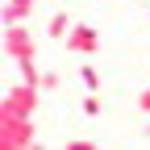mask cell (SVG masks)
Wrapping results in <instances>:
<instances>
[{
	"mask_svg": "<svg viewBox=\"0 0 150 150\" xmlns=\"http://www.w3.org/2000/svg\"><path fill=\"white\" fill-rule=\"evenodd\" d=\"M83 117H100V96H96V92H88V100H83Z\"/></svg>",
	"mask_w": 150,
	"mask_h": 150,
	"instance_id": "8",
	"label": "cell"
},
{
	"mask_svg": "<svg viewBox=\"0 0 150 150\" xmlns=\"http://www.w3.org/2000/svg\"><path fill=\"white\" fill-rule=\"evenodd\" d=\"M38 83H13L8 92H4V104H0V112H21V117H33V108H38Z\"/></svg>",
	"mask_w": 150,
	"mask_h": 150,
	"instance_id": "3",
	"label": "cell"
},
{
	"mask_svg": "<svg viewBox=\"0 0 150 150\" xmlns=\"http://www.w3.org/2000/svg\"><path fill=\"white\" fill-rule=\"evenodd\" d=\"M71 33V13H50V21H46V38H54V42H63V38Z\"/></svg>",
	"mask_w": 150,
	"mask_h": 150,
	"instance_id": "6",
	"label": "cell"
},
{
	"mask_svg": "<svg viewBox=\"0 0 150 150\" xmlns=\"http://www.w3.org/2000/svg\"><path fill=\"white\" fill-rule=\"evenodd\" d=\"M138 108L150 117V88H142V92H138Z\"/></svg>",
	"mask_w": 150,
	"mask_h": 150,
	"instance_id": "10",
	"label": "cell"
},
{
	"mask_svg": "<svg viewBox=\"0 0 150 150\" xmlns=\"http://www.w3.org/2000/svg\"><path fill=\"white\" fill-rule=\"evenodd\" d=\"M54 88H59V75H54V71H42V92H54Z\"/></svg>",
	"mask_w": 150,
	"mask_h": 150,
	"instance_id": "9",
	"label": "cell"
},
{
	"mask_svg": "<svg viewBox=\"0 0 150 150\" xmlns=\"http://www.w3.org/2000/svg\"><path fill=\"white\" fill-rule=\"evenodd\" d=\"M79 79H83L88 92H96V88H100V71L92 67V63H83V67H79Z\"/></svg>",
	"mask_w": 150,
	"mask_h": 150,
	"instance_id": "7",
	"label": "cell"
},
{
	"mask_svg": "<svg viewBox=\"0 0 150 150\" xmlns=\"http://www.w3.org/2000/svg\"><path fill=\"white\" fill-rule=\"evenodd\" d=\"M29 17H33V0H4V25L29 21Z\"/></svg>",
	"mask_w": 150,
	"mask_h": 150,
	"instance_id": "5",
	"label": "cell"
},
{
	"mask_svg": "<svg viewBox=\"0 0 150 150\" xmlns=\"http://www.w3.org/2000/svg\"><path fill=\"white\" fill-rule=\"evenodd\" d=\"M63 46H67L71 54H83V59H88V54H96V50H100V33L92 29V25H83V21H75L71 33L63 38Z\"/></svg>",
	"mask_w": 150,
	"mask_h": 150,
	"instance_id": "4",
	"label": "cell"
},
{
	"mask_svg": "<svg viewBox=\"0 0 150 150\" xmlns=\"http://www.w3.org/2000/svg\"><path fill=\"white\" fill-rule=\"evenodd\" d=\"M33 146V117L0 112V150H29Z\"/></svg>",
	"mask_w": 150,
	"mask_h": 150,
	"instance_id": "1",
	"label": "cell"
},
{
	"mask_svg": "<svg viewBox=\"0 0 150 150\" xmlns=\"http://www.w3.org/2000/svg\"><path fill=\"white\" fill-rule=\"evenodd\" d=\"M4 54L13 63H25V59H38V38L29 33L25 21H17V25H4Z\"/></svg>",
	"mask_w": 150,
	"mask_h": 150,
	"instance_id": "2",
	"label": "cell"
},
{
	"mask_svg": "<svg viewBox=\"0 0 150 150\" xmlns=\"http://www.w3.org/2000/svg\"><path fill=\"white\" fill-rule=\"evenodd\" d=\"M67 150H92V142H88V138H71V142H67Z\"/></svg>",
	"mask_w": 150,
	"mask_h": 150,
	"instance_id": "11",
	"label": "cell"
}]
</instances>
